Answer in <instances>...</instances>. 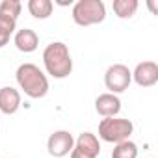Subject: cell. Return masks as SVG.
<instances>
[{"mask_svg": "<svg viewBox=\"0 0 158 158\" xmlns=\"http://www.w3.org/2000/svg\"><path fill=\"white\" fill-rule=\"evenodd\" d=\"M19 88L30 99H41L48 93V78L34 63H21L15 73Z\"/></svg>", "mask_w": 158, "mask_h": 158, "instance_id": "cell-1", "label": "cell"}, {"mask_svg": "<svg viewBox=\"0 0 158 158\" xmlns=\"http://www.w3.org/2000/svg\"><path fill=\"white\" fill-rule=\"evenodd\" d=\"M43 63L47 73L54 78H65L73 71V60L69 48L61 41H54L47 45V48L43 50Z\"/></svg>", "mask_w": 158, "mask_h": 158, "instance_id": "cell-2", "label": "cell"}, {"mask_svg": "<svg viewBox=\"0 0 158 158\" xmlns=\"http://www.w3.org/2000/svg\"><path fill=\"white\" fill-rule=\"evenodd\" d=\"M106 19V6L102 0H78L73 6V21L78 26H93Z\"/></svg>", "mask_w": 158, "mask_h": 158, "instance_id": "cell-3", "label": "cell"}, {"mask_svg": "<svg viewBox=\"0 0 158 158\" xmlns=\"http://www.w3.org/2000/svg\"><path fill=\"white\" fill-rule=\"evenodd\" d=\"M134 130L132 121L123 119V117H104L99 123V138L108 143H121L130 138Z\"/></svg>", "mask_w": 158, "mask_h": 158, "instance_id": "cell-4", "label": "cell"}, {"mask_svg": "<svg viewBox=\"0 0 158 158\" xmlns=\"http://www.w3.org/2000/svg\"><path fill=\"white\" fill-rule=\"evenodd\" d=\"M132 82V71L123 65V63H114L106 69V74H104V84L106 88L110 89V93L117 95V93H123L128 89Z\"/></svg>", "mask_w": 158, "mask_h": 158, "instance_id": "cell-5", "label": "cell"}, {"mask_svg": "<svg viewBox=\"0 0 158 158\" xmlns=\"http://www.w3.org/2000/svg\"><path fill=\"white\" fill-rule=\"evenodd\" d=\"M101 152L99 138L91 132H82L76 138L73 151L69 152L71 158H97Z\"/></svg>", "mask_w": 158, "mask_h": 158, "instance_id": "cell-6", "label": "cell"}, {"mask_svg": "<svg viewBox=\"0 0 158 158\" xmlns=\"http://www.w3.org/2000/svg\"><path fill=\"white\" fill-rule=\"evenodd\" d=\"M73 147H74V138L69 130H56L48 136L47 149H48V154L54 158L67 156L73 151Z\"/></svg>", "mask_w": 158, "mask_h": 158, "instance_id": "cell-7", "label": "cell"}, {"mask_svg": "<svg viewBox=\"0 0 158 158\" xmlns=\"http://www.w3.org/2000/svg\"><path fill=\"white\" fill-rule=\"evenodd\" d=\"M134 82L141 88H151L158 82V65L154 61H141L132 73Z\"/></svg>", "mask_w": 158, "mask_h": 158, "instance_id": "cell-8", "label": "cell"}, {"mask_svg": "<svg viewBox=\"0 0 158 158\" xmlns=\"http://www.w3.org/2000/svg\"><path fill=\"white\" fill-rule=\"evenodd\" d=\"M95 110L102 117H115L121 112V101L114 93H102L95 101Z\"/></svg>", "mask_w": 158, "mask_h": 158, "instance_id": "cell-9", "label": "cell"}, {"mask_svg": "<svg viewBox=\"0 0 158 158\" xmlns=\"http://www.w3.org/2000/svg\"><path fill=\"white\" fill-rule=\"evenodd\" d=\"M21 106V93L11 88H0V114H6V115H13Z\"/></svg>", "mask_w": 158, "mask_h": 158, "instance_id": "cell-10", "label": "cell"}, {"mask_svg": "<svg viewBox=\"0 0 158 158\" xmlns=\"http://www.w3.org/2000/svg\"><path fill=\"white\" fill-rule=\"evenodd\" d=\"M15 47H17V50H21V52H34L37 47H39V37H37V34L34 32V30H30V28H23V30H19L17 34H15Z\"/></svg>", "mask_w": 158, "mask_h": 158, "instance_id": "cell-11", "label": "cell"}, {"mask_svg": "<svg viewBox=\"0 0 158 158\" xmlns=\"http://www.w3.org/2000/svg\"><path fill=\"white\" fill-rule=\"evenodd\" d=\"M138 6H139L138 0H114L112 2V10L119 19L134 17V13L138 11Z\"/></svg>", "mask_w": 158, "mask_h": 158, "instance_id": "cell-12", "label": "cell"}, {"mask_svg": "<svg viewBox=\"0 0 158 158\" xmlns=\"http://www.w3.org/2000/svg\"><path fill=\"white\" fill-rule=\"evenodd\" d=\"M54 4L50 0H30L28 2V11L34 19H48L52 15Z\"/></svg>", "mask_w": 158, "mask_h": 158, "instance_id": "cell-13", "label": "cell"}, {"mask_svg": "<svg viewBox=\"0 0 158 158\" xmlns=\"http://www.w3.org/2000/svg\"><path fill=\"white\" fill-rule=\"evenodd\" d=\"M112 158H138V145L130 139L121 141L114 147Z\"/></svg>", "mask_w": 158, "mask_h": 158, "instance_id": "cell-14", "label": "cell"}, {"mask_svg": "<svg viewBox=\"0 0 158 158\" xmlns=\"http://www.w3.org/2000/svg\"><path fill=\"white\" fill-rule=\"evenodd\" d=\"M21 10H23V4L19 0H2V2H0V15L11 17L15 21L21 15Z\"/></svg>", "mask_w": 158, "mask_h": 158, "instance_id": "cell-15", "label": "cell"}, {"mask_svg": "<svg viewBox=\"0 0 158 158\" xmlns=\"http://www.w3.org/2000/svg\"><path fill=\"white\" fill-rule=\"evenodd\" d=\"M17 28V21L11 19V17H6V15H0V30H2L4 34L11 35Z\"/></svg>", "mask_w": 158, "mask_h": 158, "instance_id": "cell-16", "label": "cell"}, {"mask_svg": "<svg viewBox=\"0 0 158 158\" xmlns=\"http://www.w3.org/2000/svg\"><path fill=\"white\" fill-rule=\"evenodd\" d=\"M10 37H11V35H8V34H4L2 30H0V48H2V47H6V45H8Z\"/></svg>", "mask_w": 158, "mask_h": 158, "instance_id": "cell-17", "label": "cell"}]
</instances>
